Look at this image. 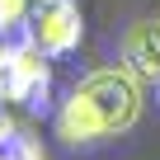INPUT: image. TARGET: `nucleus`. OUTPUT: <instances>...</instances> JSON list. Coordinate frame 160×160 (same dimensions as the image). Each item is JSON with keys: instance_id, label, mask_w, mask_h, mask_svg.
<instances>
[{"instance_id": "nucleus-5", "label": "nucleus", "mask_w": 160, "mask_h": 160, "mask_svg": "<svg viewBox=\"0 0 160 160\" xmlns=\"http://www.w3.org/2000/svg\"><path fill=\"white\" fill-rule=\"evenodd\" d=\"M0 160H42V141L24 122L0 118Z\"/></svg>"}, {"instance_id": "nucleus-2", "label": "nucleus", "mask_w": 160, "mask_h": 160, "mask_svg": "<svg viewBox=\"0 0 160 160\" xmlns=\"http://www.w3.org/2000/svg\"><path fill=\"white\" fill-rule=\"evenodd\" d=\"M52 90V71L38 47L0 52V104H42Z\"/></svg>"}, {"instance_id": "nucleus-6", "label": "nucleus", "mask_w": 160, "mask_h": 160, "mask_svg": "<svg viewBox=\"0 0 160 160\" xmlns=\"http://www.w3.org/2000/svg\"><path fill=\"white\" fill-rule=\"evenodd\" d=\"M33 5H71V0H33Z\"/></svg>"}, {"instance_id": "nucleus-3", "label": "nucleus", "mask_w": 160, "mask_h": 160, "mask_svg": "<svg viewBox=\"0 0 160 160\" xmlns=\"http://www.w3.org/2000/svg\"><path fill=\"white\" fill-rule=\"evenodd\" d=\"M28 28H33V47H38L42 57H66V52L80 47L85 19H80L75 0H71V5H33Z\"/></svg>"}, {"instance_id": "nucleus-1", "label": "nucleus", "mask_w": 160, "mask_h": 160, "mask_svg": "<svg viewBox=\"0 0 160 160\" xmlns=\"http://www.w3.org/2000/svg\"><path fill=\"white\" fill-rule=\"evenodd\" d=\"M146 104L141 80L118 61V66H99L90 71L80 85L71 90V99L57 113V137L71 146H85V141H104V137H122L137 127Z\"/></svg>"}, {"instance_id": "nucleus-8", "label": "nucleus", "mask_w": 160, "mask_h": 160, "mask_svg": "<svg viewBox=\"0 0 160 160\" xmlns=\"http://www.w3.org/2000/svg\"><path fill=\"white\" fill-rule=\"evenodd\" d=\"M42 160H47V155H42Z\"/></svg>"}, {"instance_id": "nucleus-7", "label": "nucleus", "mask_w": 160, "mask_h": 160, "mask_svg": "<svg viewBox=\"0 0 160 160\" xmlns=\"http://www.w3.org/2000/svg\"><path fill=\"white\" fill-rule=\"evenodd\" d=\"M155 99H160V80H155Z\"/></svg>"}, {"instance_id": "nucleus-4", "label": "nucleus", "mask_w": 160, "mask_h": 160, "mask_svg": "<svg viewBox=\"0 0 160 160\" xmlns=\"http://www.w3.org/2000/svg\"><path fill=\"white\" fill-rule=\"evenodd\" d=\"M122 66L137 80H160V19H141L122 33Z\"/></svg>"}]
</instances>
